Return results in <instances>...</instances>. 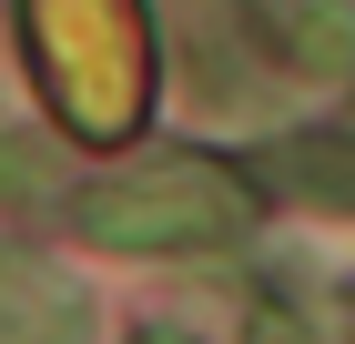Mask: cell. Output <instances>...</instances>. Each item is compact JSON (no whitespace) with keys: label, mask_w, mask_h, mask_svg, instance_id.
I'll return each mask as SVG.
<instances>
[{"label":"cell","mask_w":355,"mask_h":344,"mask_svg":"<svg viewBox=\"0 0 355 344\" xmlns=\"http://www.w3.org/2000/svg\"><path fill=\"white\" fill-rule=\"evenodd\" d=\"M82 223L122 253H153V243H214L244 223V192L223 183L214 162H183V172H142V183H112L82 203Z\"/></svg>","instance_id":"6da1fadb"},{"label":"cell","mask_w":355,"mask_h":344,"mask_svg":"<svg viewBox=\"0 0 355 344\" xmlns=\"http://www.w3.org/2000/svg\"><path fill=\"white\" fill-rule=\"evenodd\" d=\"M254 344H315V334H304V314L274 304V314H254Z\"/></svg>","instance_id":"7a4b0ae2"}]
</instances>
